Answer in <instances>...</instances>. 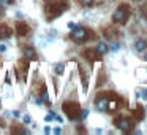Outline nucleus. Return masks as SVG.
Returning <instances> with one entry per match:
<instances>
[{
	"instance_id": "obj_14",
	"label": "nucleus",
	"mask_w": 147,
	"mask_h": 135,
	"mask_svg": "<svg viewBox=\"0 0 147 135\" xmlns=\"http://www.w3.org/2000/svg\"><path fill=\"white\" fill-rule=\"evenodd\" d=\"M95 49H96V52H98L100 56H103V54H106V52H108L109 48H108V45H106V43H100Z\"/></svg>"
},
{
	"instance_id": "obj_17",
	"label": "nucleus",
	"mask_w": 147,
	"mask_h": 135,
	"mask_svg": "<svg viewBox=\"0 0 147 135\" xmlns=\"http://www.w3.org/2000/svg\"><path fill=\"white\" fill-rule=\"evenodd\" d=\"M81 5H84V7H90V5L95 3V0H79Z\"/></svg>"
},
{
	"instance_id": "obj_4",
	"label": "nucleus",
	"mask_w": 147,
	"mask_h": 135,
	"mask_svg": "<svg viewBox=\"0 0 147 135\" xmlns=\"http://www.w3.org/2000/svg\"><path fill=\"white\" fill-rule=\"evenodd\" d=\"M62 110H63V113L71 121H78L81 118V106L76 102H65L62 105Z\"/></svg>"
},
{
	"instance_id": "obj_21",
	"label": "nucleus",
	"mask_w": 147,
	"mask_h": 135,
	"mask_svg": "<svg viewBox=\"0 0 147 135\" xmlns=\"http://www.w3.org/2000/svg\"><path fill=\"white\" fill-rule=\"evenodd\" d=\"M5 49H7V48H5V46H3V45L0 46V52H3V51H5Z\"/></svg>"
},
{
	"instance_id": "obj_15",
	"label": "nucleus",
	"mask_w": 147,
	"mask_h": 135,
	"mask_svg": "<svg viewBox=\"0 0 147 135\" xmlns=\"http://www.w3.org/2000/svg\"><path fill=\"white\" fill-rule=\"evenodd\" d=\"M11 132L13 134H27V130L22 127H11Z\"/></svg>"
},
{
	"instance_id": "obj_1",
	"label": "nucleus",
	"mask_w": 147,
	"mask_h": 135,
	"mask_svg": "<svg viewBox=\"0 0 147 135\" xmlns=\"http://www.w3.org/2000/svg\"><path fill=\"white\" fill-rule=\"evenodd\" d=\"M68 8L67 0H54L51 3H48L46 7V16L48 19H54V18H59L62 13H65Z\"/></svg>"
},
{
	"instance_id": "obj_6",
	"label": "nucleus",
	"mask_w": 147,
	"mask_h": 135,
	"mask_svg": "<svg viewBox=\"0 0 147 135\" xmlns=\"http://www.w3.org/2000/svg\"><path fill=\"white\" fill-rule=\"evenodd\" d=\"M16 33L19 37H27L30 33V27L27 22H24V21H18L16 22Z\"/></svg>"
},
{
	"instance_id": "obj_18",
	"label": "nucleus",
	"mask_w": 147,
	"mask_h": 135,
	"mask_svg": "<svg viewBox=\"0 0 147 135\" xmlns=\"http://www.w3.org/2000/svg\"><path fill=\"white\" fill-rule=\"evenodd\" d=\"M142 14L147 18V5H144V8H142Z\"/></svg>"
},
{
	"instance_id": "obj_19",
	"label": "nucleus",
	"mask_w": 147,
	"mask_h": 135,
	"mask_svg": "<svg viewBox=\"0 0 147 135\" xmlns=\"http://www.w3.org/2000/svg\"><path fill=\"white\" fill-rule=\"evenodd\" d=\"M111 48H112V49H114V51H119V43H115V45H112V46H111Z\"/></svg>"
},
{
	"instance_id": "obj_20",
	"label": "nucleus",
	"mask_w": 147,
	"mask_h": 135,
	"mask_svg": "<svg viewBox=\"0 0 147 135\" xmlns=\"http://www.w3.org/2000/svg\"><path fill=\"white\" fill-rule=\"evenodd\" d=\"M24 122H26V124H29V122H30V116H26V118H24Z\"/></svg>"
},
{
	"instance_id": "obj_8",
	"label": "nucleus",
	"mask_w": 147,
	"mask_h": 135,
	"mask_svg": "<svg viewBox=\"0 0 147 135\" xmlns=\"http://www.w3.org/2000/svg\"><path fill=\"white\" fill-rule=\"evenodd\" d=\"M11 33H13L11 27H8L7 24H0V40H7V38H10Z\"/></svg>"
},
{
	"instance_id": "obj_10",
	"label": "nucleus",
	"mask_w": 147,
	"mask_h": 135,
	"mask_svg": "<svg viewBox=\"0 0 147 135\" xmlns=\"http://www.w3.org/2000/svg\"><path fill=\"white\" fill-rule=\"evenodd\" d=\"M24 56H26L27 61H35L36 59V52L32 46H26V48H24Z\"/></svg>"
},
{
	"instance_id": "obj_5",
	"label": "nucleus",
	"mask_w": 147,
	"mask_h": 135,
	"mask_svg": "<svg viewBox=\"0 0 147 135\" xmlns=\"http://www.w3.org/2000/svg\"><path fill=\"white\" fill-rule=\"evenodd\" d=\"M114 124L117 125L122 132H125V134H128V132L133 130V121H131L130 118H125V116H119V118H115Z\"/></svg>"
},
{
	"instance_id": "obj_9",
	"label": "nucleus",
	"mask_w": 147,
	"mask_h": 135,
	"mask_svg": "<svg viewBox=\"0 0 147 135\" xmlns=\"http://www.w3.org/2000/svg\"><path fill=\"white\" fill-rule=\"evenodd\" d=\"M133 116H134V119H136V121H142L144 116H146V110H144V106L138 103L136 108L133 110Z\"/></svg>"
},
{
	"instance_id": "obj_7",
	"label": "nucleus",
	"mask_w": 147,
	"mask_h": 135,
	"mask_svg": "<svg viewBox=\"0 0 147 135\" xmlns=\"http://www.w3.org/2000/svg\"><path fill=\"white\" fill-rule=\"evenodd\" d=\"M82 56L87 59V61H90V62L100 61V54L96 52V49H95V48H87L86 51L82 52Z\"/></svg>"
},
{
	"instance_id": "obj_12",
	"label": "nucleus",
	"mask_w": 147,
	"mask_h": 135,
	"mask_svg": "<svg viewBox=\"0 0 147 135\" xmlns=\"http://www.w3.org/2000/svg\"><path fill=\"white\" fill-rule=\"evenodd\" d=\"M105 37L108 40H114L119 37V32L115 29H112V27H108V29H105Z\"/></svg>"
},
{
	"instance_id": "obj_11",
	"label": "nucleus",
	"mask_w": 147,
	"mask_h": 135,
	"mask_svg": "<svg viewBox=\"0 0 147 135\" xmlns=\"http://www.w3.org/2000/svg\"><path fill=\"white\" fill-rule=\"evenodd\" d=\"M79 73H81V80H82V89H84V92H87V89H89V80H87V73H86V70H84L82 67H79Z\"/></svg>"
},
{
	"instance_id": "obj_16",
	"label": "nucleus",
	"mask_w": 147,
	"mask_h": 135,
	"mask_svg": "<svg viewBox=\"0 0 147 135\" xmlns=\"http://www.w3.org/2000/svg\"><path fill=\"white\" fill-rule=\"evenodd\" d=\"M63 70H65L63 64H57V65H55V73H57V75H63Z\"/></svg>"
},
{
	"instance_id": "obj_3",
	"label": "nucleus",
	"mask_w": 147,
	"mask_h": 135,
	"mask_svg": "<svg viewBox=\"0 0 147 135\" xmlns=\"http://www.w3.org/2000/svg\"><path fill=\"white\" fill-rule=\"evenodd\" d=\"M130 18V5L122 3L117 7V10L112 14V22L114 24H125Z\"/></svg>"
},
{
	"instance_id": "obj_13",
	"label": "nucleus",
	"mask_w": 147,
	"mask_h": 135,
	"mask_svg": "<svg viewBox=\"0 0 147 135\" xmlns=\"http://www.w3.org/2000/svg\"><path fill=\"white\" fill-rule=\"evenodd\" d=\"M134 48H136V51L144 52V51L147 49V42H146V40H136V43H134Z\"/></svg>"
},
{
	"instance_id": "obj_2",
	"label": "nucleus",
	"mask_w": 147,
	"mask_h": 135,
	"mask_svg": "<svg viewBox=\"0 0 147 135\" xmlns=\"http://www.w3.org/2000/svg\"><path fill=\"white\" fill-rule=\"evenodd\" d=\"M70 38L73 40L74 43H84V42H87V40L95 38V33L90 29H86V27H76V29L70 33Z\"/></svg>"
},
{
	"instance_id": "obj_22",
	"label": "nucleus",
	"mask_w": 147,
	"mask_h": 135,
	"mask_svg": "<svg viewBox=\"0 0 147 135\" xmlns=\"http://www.w3.org/2000/svg\"><path fill=\"white\" fill-rule=\"evenodd\" d=\"M144 94H146V99H147V92H144Z\"/></svg>"
}]
</instances>
